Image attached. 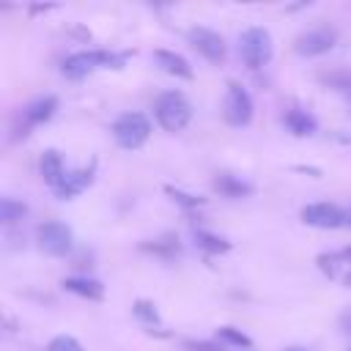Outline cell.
Listing matches in <instances>:
<instances>
[{
  "label": "cell",
  "mask_w": 351,
  "mask_h": 351,
  "mask_svg": "<svg viewBox=\"0 0 351 351\" xmlns=\"http://www.w3.org/2000/svg\"><path fill=\"white\" fill-rule=\"evenodd\" d=\"M302 222L310 228L335 230V228H343L348 222V214L335 203H310L302 208Z\"/></svg>",
  "instance_id": "obj_8"
},
{
  "label": "cell",
  "mask_w": 351,
  "mask_h": 351,
  "mask_svg": "<svg viewBox=\"0 0 351 351\" xmlns=\"http://www.w3.org/2000/svg\"><path fill=\"white\" fill-rule=\"evenodd\" d=\"M335 44H337V30L329 27V25H321V27H313V30L299 33L296 41H293V49L299 55H304V58H315V55L329 52Z\"/></svg>",
  "instance_id": "obj_7"
},
{
  "label": "cell",
  "mask_w": 351,
  "mask_h": 351,
  "mask_svg": "<svg viewBox=\"0 0 351 351\" xmlns=\"http://www.w3.org/2000/svg\"><path fill=\"white\" fill-rule=\"evenodd\" d=\"M340 329H343L346 335H351V310H346V313L340 315Z\"/></svg>",
  "instance_id": "obj_26"
},
{
  "label": "cell",
  "mask_w": 351,
  "mask_h": 351,
  "mask_svg": "<svg viewBox=\"0 0 351 351\" xmlns=\"http://www.w3.org/2000/svg\"><path fill=\"white\" fill-rule=\"evenodd\" d=\"M90 181H93V165H90V167H82V170H71V173H66L63 181H60L52 192H55L60 200H71L74 195H80L82 189H88Z\"/></svg>",
  "instance_id": "obj_11"
},
{
  "label": "cell",
  "mask_w": 351,
  "mask_h": 351,
  "mask_svg": "<svg viewBox=\"0 0 351 351\" xmlns=\"http://www.w3.org/2000/svg\"><path fill=\"white\" fill-rule=\"evenodd\" d=\"M247 351H252V348H247Z\"/></svg>",
  "instance_id": "obj_31"
},
{
  "label": "cell",
  "mask_w": 351,
  "mask_h": 351,
  "mask_svg": "<svg viewBox=\"0 0 351 351\" xmlns=\"http://www.w3.org/2000/svg\"><path fill=\"white\" fill-rule=\"evenodd\" d=\"M346 225H348V228H351V214H348V222H346Z\"/></svg>",
  "instance_id": "obj_30"
},
{
  "label": "cell",
  "mask_w": 351,
  "mask_h": 351,
  "mask_svg": "<svg viewBox=\"0 0 351 351\" xmlns=\"http://www.w3.org/2000/svg\"><path fill=\"white\" fill-rule=\"evenodd\" d=\"M195 241H197L200 250H206V252H211V255H217V252H228V250H230V241H225L222 236L206 233V230H197V233H195Z\"/></svg>",
  "instance_id": "obj_19"
},
{
  "label": "cell",
  "mask_w": 351,
  "mask_h": 351,
  "mask_svg": "<svg viewBox=\"0 0 351 351\" xmlns=\"http://www.w3.org/2000/svg\"><path fill=\"white\" fill-rule=\"evenodd\" d=\"M47 351H85V348L80 346L77 337H71V335H58V337H52V340L47 343Z\"/></svg>",
  "instance_id": "obj_24"
},
{
  "label": "cell",
  "mask_w": 351,
  "mask_h": 351,
  "mask_svg": "<svg viewBox=\"0 0 351 351\" xmlns=\"http://www.w3.org/2000/svg\"><path fill=\"white\" fill-rule=\"evenodd\" d=\"M217 337H219L222 343H228V346L239 348V351L252 348V340H250V337H247L241 329H236V326H219V329H217Z\"/></svg>",
  "instance_id": "obj_18"
},
{
  "label": "cell",
  "mask_w": 351,
  "mask_h": 351,
  "mask_svg": "<svg viewBox=\"0 0 351 351\" xmlns=\"http://www.w3.org/2000/svg\"><path fill=\"white\" fill-rule=\"evenodd\" d=\"M274 44L266 27H247L239 38V55L250 69H261L271 60Z\"/></svg>",
  "instance_id": "obj_3"
},
{
  "label": "cell",
  "mask_w": 351,
  "mask_h": 351,
  "mask_svg": "<svg viewBox=\"0 0 351 351\" xmlns=\"http://www.w3.org/2000/svg\"><path fill=\"white\" fill-rule=\"evenodd\" d=\"M38 173H41V178H44V184H49L52 189L63 181V176H66V165H63V156L55 151V148H47L44 154H41V159H38Z\"/></svg>",
  "instance_id": "obj_13"
},
{
  "label": "cell",
  "mask_w": 351,
  "mask_h": 351,
  "mask_svg": "<svg viewBox=\"0 0 351 351\" xmlns=\"http://www.w3.org/2000/svg\"><path fill=\"white\" fill-rule=\"evenodd\" d=\"M25 214H27V206H25L22 200H14V197H3V200H0V222H3V225H14V222H19Z\"/></svg>",
  "instance_id": "obj_17"
},
{
  "label": "cell",
  "mask_w": 351,
  "mask_h": 351,
  "mask_svg": "<svg viewBox=\"0 0 351 351\" xmlns=\"http://www.w3.org/2000/svg\"><path fill=\"white\" fill-rule=\"evenodd\" d=\"M192 49H197L208 63H222L225 60V41L219 33L208 30V27H192L186 33Z\"/></svg>",
  "instance_id": "obj_10"
},
{
  "label": "cell",
  "mask_w": 351,
  "mask_h": 351,
  "mask_svg": "<svg viewBox=\"0 0 351 351\" xmlns=\"http://www.w3.org/2000/svg\"><path fill=\"white\" fill-rule=\"evenodd\" d=\"M321 82L335 88V90H346L351 93V71L348 69H337V71H329V74H321Z\"/></svg>",
  "instance_id": "obj_22"
},
{
  "label": "cell",
  "mask_w": 351,
  "mask_h": 351,
  "mask_svg": "<svg viewBox=\"0 0 351 351\" xmlns=\"http://www.w3.org/2000/svg\"><path fill=\"white\" fill-rule=\"evenodd\" d=\"M282 123H285L288 132L296 134V137H310V134H315V129H318L315 115L307 112V110H302V107H288L285 115H282Z\"/></svg>",
  "instance_id": "obj_12"
},
{
  "label": "cell",
  "mask_w": 351,
  "mask_h": 351,
  "mask_svg": "<svg viewBox=\"0 0 351 351\" xmlns=\"http://www.w3.org/2000/svg\"><path fill=\"white\" fill-rule=\"evenodd\" d=\"M225 121L230 126H247L252 121V96L236 80H230L225 90Z\"/></svg>",
  "instance_id": "obj_6"
},
{
  "label": "cell",
  "mask_w": 351,
  "mask_h": 351,
  "mask_svg": "<svg viewBox=\"0 0 351 351\" xmlns=\"http://www.w3.org/2000/svg\"><path fill=\"white\" fill-rule=\"evenodd\" d=\"M340 258H343L346 263H351V247H346V250H340Z\"/></svg>",
  "instance_id": "obj_27"
},
{
  "label": "cell",
  "mask_w": 351,
  "mask_h": 351,
  "mask_svg": "<svg viewBox=\"0 0 351 351\" xmlns=\"http://www.w3.org/2000/svg\"><path fill=\"white\" fill-rule=\"evenodd\" d=\"M36 239H38V247L52 255V258H60V255H69L71 252V228L58 222V219H49V222H41L38 230H36Z\"/></svg>",
  "instance_id": "obj_5"
},
{
  "label": "cell",
  "mask_w": 351,
  "mask_h": 351,
  "mask_svg": "<svg viewBox=\"0 0 351 351\" xmlns=\"http://www.w3.org/2000/svg\"><path fill=\"white\" fill-rule=\"evenodd\" d=\"M343 282H346V285H348V288H351V271H348V274H346V277H343Z\"/></svg>",
  "instance_id": "obj_29"
},
{
  "label": "cell",
  "mask_w": 351,
  "mask_h": 351,
  "mask_svg": "<svg viewBox=\"0 0 351 351\" xmlns=\"http://www.w3.org/2000/svg\"><path fill=\"white\" fill-rule=\"evenodd\" d=\"M151 134V121L143 112H123L118 115V121L112 123V137L121 148L134 151L140 148Z\"/></svg>",
  "instance_id": "obj_4"
},
{
  "label": "cell",
  "mask_w": 351,
  "mask_h": 351,
  "mask_svg": "<svg viewBox=\"0 0 351 351\" xmlns=\"http://www.w3.org/2000/svg\"><path fill=\"white\" fill-rule=\"evenodd\" d=\"M186 348L189 351H222V346L208 343V340H186Z\"/></svg>",
  "instance_id": "obj_25"
},
{
  "label": "cell",
  "mask_w": 351,
  "mask_h": 351,
  "mask_svg": "<svg viewBox=\"0 0 351 351\" xmlns=\"http://www.w3.org/2000/svg\"><path fill=\"white\" fill-rule=\"evenodd\" d=\"M214 189H217L219 195H225V197H247V195L252 192V184H247V181H241V178H236V176L222 173V176L214 178Z\"/></svg>",
  "instance_id": "obj_16"
},
{
  "label": "cell",
  "mask_w": 351,
  "mask_h": 351,
  "mask_svg": "<svg viewBox=\"0 0 351 351\" xmlns=\"http://www.w3.org/2000/svg\"><path fill=\"white\" fill-rule=\"evenodd\" d=\"M140 247H143V250H148V252L165 255V258H173V255H178V252H181V244H178V239H173V236L159 239V241H143Z\"/></svg>",
  "instance_id": "obj_20"
},
{
  "label": "cell",
  "mask_w": 351,
  "mask_h": 351,
  "mask_svg": "<svg viewBox=\"0 0 351 351\" xmlns=\"http://www.w3.org/2000/svg\"><path fill=\"white\" fill-rule=\"evenodd\" d=\"M132 313H134L143 324H148V326L159 324V310H156V304L148 302V299H137V302L132 304Z\"/></svg>",
  "instance_id": "obj_21"
},
{
  "label": "cell",
  "mask_w": 351,
  "mask_h": 351,
  "mask_svg": "<svg viewBox=\"0 0 351 351\" xmlns=\"http://www.w3.org/2000/svg\"><path fill=\"white\" fill-rule=\"evenodd\" d=\"M165 192L178 203V206H184V208H197V206H203L206 203V197H197V195H189V192H184V189H176V186H165Z\"/></svg>",
  "instance_id": "obj_23"
},
{
  "label": "cell",
  "mask_w": 351,
  "mask_h": 351,
  "mask_svg": "<svg viewBox=\"0 0 351 351\" xmlns=\"http://www.w3.org/2000/svg\"><path fill=\"white\" fill-rule=\"evenodd\" d=\"M282 351H307V348H302V346H288V348H282Z\"/></svg>",
  "instance_id": "obj_28"
},
{
  "label": "cell",
  "mask_w": 351,
  "mask_h": 351,
  "mask_svg": "<svg viewBox=\"0 0 351 351\" xmlns=\"http://www.w3.org/2000/svg\"><path fill=\"white\" fill-rule=\"evenodd\" d=\"M129 52H110V49H85V52H74L63 60L60 71L69 80H82L85 74H90L93 69H121L126 63Z\"/></svg>",
  "instance_id": "obj_1"
},
{
  "label": "cell",
  "mask_w": 351,
  "mask_h": 351,
  "mask_svg": "<svg viewBox=\"0 0 351 351\" xmlns=\"http://www.w3.org/2000/svg\"><path fill=\"white\" fill-rule=\"evenodd\" d=\"M348 351H351V348H348Z\"/></svg>",
  "instance_id": "obj_32"
},
{
  "label": "cell",
  "mask_w": 351,
  "mask_h": 351,
  "mask_svg": "<svg viewBox=\"0 0 351 351\" xmlns=\"http://www.w3.org/2000/svg\"><path fill=\"white\" fill-rule=\"evenodd\" d=\"M156 121L167 132H181L192 118V104L181 90H167L156 99Z\"/></svg>",
  "instance_id": "obj_2"
},
{
  "label": "cell",
  "mask_w": 351,
  "mask_h": 351,
  "mask_svg": "<svg viewBox=\"0 0 351 351\" xmlns=\"http://www.w3.org/2000/svg\"><path fill=\"white\" fill-rule=\"evenodd\" d=\"M154 60H156V66L162 71H167L173 77H181V80H192V66H189V60L184 55L170 52V49H156L154 52Z\"/></svg>",
  "instance_id": "obj_14"
},
{
  "label": "cell",
  "mask_w": 351,
  "mask_h": 351,
  "mask_svg": "<svg viewBox=\"0 0 351 351\" xmlns=\"http://www.w3.org/2000/svg\"><path fill=\"white\" fill-rule=\"evenodd\" d=\"M69 293H77L82 299H90V302H99L104 296V285L99 280H90V277H66L60 282Z\"/></svg>",
  "instance_id": "obj_15"
},
{
  "label": "cell",
  "mask_w": 351,
  "mask_h": 351,
  "mask_svg": "<svg viewBox=\"0 0 351 351\" xmlns=\"http://www.w3.org/2000/svg\"><path fill=\"white\" fill-rule=\"evenodd\" d=\"M55 110H58V96H38V99H33L22 112H19V123H16V137L19 134H27L30 129H36V126H41L44 121H49L52 115H55Z\"/></svg>",
  "instance_id": "obj_9"
}]
</instances>
